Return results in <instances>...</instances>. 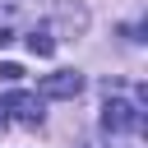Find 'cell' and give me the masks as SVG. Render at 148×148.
<instances>
[{
  "label": "cell",
  "mask_w": 148,
  "mask_h": 148,
  "mask_svg": "<svg viewBox=\"0 0 148 148\" xmlns=\"http://www.w3.org/2000/svg\"><path fill=\"white\" fill-rule=\"evenodd\" d=\"M0 9L28 28H46L56 42L60 37H79L88 28V14L79 0H0Z\"/></svg>",
  "instance_id": "cell-1"
},
{
  "label": "cell",
  "mask_w": 148,
  "mask_h": 148,
  "mask_svg": "<svg viewBox=\"0 0 148 148\" xmlns=\"http://www.w3.org/2000/svg\"><path fill=\"white\" fill-rule=\"evenodd\" d=\"M102 130H106L111 139L139 134V130H143V111H139L134 102H125V97H106V106H102Z\"/></svg>",
  "instance_id": "cell-2"
},
{
  "label": "cell",
  "mask_w": 148,
  "mask_h": 148,
  "mask_svg": "<svg viewBox=\"0 0 148 148\" xmlns=\"http://www.w3.org/2000/svg\"><path fill=\"white\" fill-rule=\"evenodd\" d=\"M5 111H9V120L28 125V130L42 125V97H37V92H9V97H5Z\"/></svg>",
  "instance_id": "cell-3"
},
{
  "label": "cell",
  "mask_w": 148,
  "mask_h": 148,
  "mask_svg": "<svg viewBox=\"0 0 148 148\" xmlns=\"http://www.w3.org/2000/svg\"><path fill=\"white\" fill-rule=\"evenodd\" d=\"M83 92V74L79 69H56L42 79V97H79Z\"/></svg>",
  "instance_id": "cell-4"
},
{
  "label": "cell",
  "mask_w": 148,
  "mask_h": 148,
  "mask_svg": "<svg viewBox=\"0 0 148 148\" xmlns=\"http://www.w3.org/2000/svg\"><path fill=\"white\" fill-rule=\"evenodd\" d=\"M23 46H28L32 56H56V46H60V42H56L46 28H23Z\"/></svg>",
  "instance_id": "cell-5"
},
{
  "label": "cell",
  "mask_w": 148,
  "mask_h": 148,
  "mask_svg": "<svg viewBox=\"0 0 148 148\" xmlns=\"http://www.w3.org/2000/svg\"><path fill=\"white\" fill-rule=\"evenodd\" d=\"M0 79H9V83H18V79H23V69H18V65H0Z\"/></svg>",
  "instance_id": "cell-6"
},
{
  "label": "cell",
  "mask_w": 148,
  "mask_h": 148,
  "mask_svg": "<svg viewBox=\"0 0 148 148\" xmlns=\"http://www.w3.org/2000/svg\"><path fill=\"white\" fill-rule=\"evenodd\" d=\"M9 125V111H5V97H0V130Z\"/></svg>",
  "instance_id": "cell-7"
}]
</instances>
